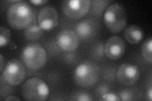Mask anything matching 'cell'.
I'll return each instance as SVG.
<instances>
[{"mask_svg": "<svg viewBox=\"0 0 152 101\" xmlns=\"http://www.w3.org/2000/svg\"><path fill=\"white\" fill-rule=\"evenodd\" d=\"M103 20L106 27L112 32H121L127 23V14L124 8L118 3L110 4L104 11Z\"/></svg>", "mask_w": 152, "mask_h": 101, "instance_id": "2", "label": "cell"}, {"mask_svg": "<svg viewBox=\"0 0 152 101\" xmlns=\"http://www.w3.org/2000/svg\"><path fill=\"white\" fill-rule=\"evenodd\" d=\"M100 70L94 62L86 61L80 64L74 73L75 82L83 87L94 85L98 80Z\"/></svg>", "mask_w": 152, "mask_h": 101, "instance_id": "5", "label": "cell"}, {"mask_svg": "<svg viewBox=\"0 0 152 101\" xmlns=\"http://www.w3.org/2000/svg\"><path fill=\"white\" fill-rule=\"evenodd\" d=\"M59 16L56 9L50 6L42 8L37 14L38 25L42 30L53 29L58 24Z\"/></svg>", "mask_w": 152, "mask_h": 101, "instance_id": "9", "label": "cell"}, {"mask_svg": "<svg viewBox=\"0 0 152 101\" xmlns=\"http://www.w3.org/2000/svg\"><path fill=\"white\" fill-rule=\"evenodd\" d=\"M124 36L130 44H136L143 39L144 32L142 28L136 25H131L124 31Z\"/></svg>", "mask_w": 152, "mask_h": 101, "instance_id": "12", "label": "cell"}, {"mask_svg": "<svg viewBox=\"0 0 152 101\" xmlns=\"http://www.w3.org/2000/svg\"><path fill=\"white\" fill-rule=\"evenodd\" d=\"M116 77L118 82L124 85L135 84L140 78V70L138 67L129 63H123L116 72Z\"/></svg>", "mask_w": 152, "mask_h": 101, "instance_id": "8", "label": "cell"}, {"mask_svg": "<svg viewBox=\"0 0 152 101\" xmlns=\"http://www.w3.org/2000/svg\"><path fill=\"white\" fill-rule=\"evenodd\" d=\"M146 99L149 101H151L152 99V89L150 87L148 90H147L146 94Z\"/></svg>", "mask_w": 152, "mask_h": 101, "instance_id": "22", "label": "cell"}, {"mask_svg": "<svg viewBox=\"0 0 152 101\" xmlns=\"http://www.w3.org/2000/svg\"><path fill=\"white\" fill-rule=\"evenodd\" d=\"M11 39V32L8 28L3 26L0 27V47L7 45Z\"/></svg>", "mask_w": 152, "mask_h": 101, "instance_id": "17", "label": "cell"}, {"mask_svg": "<svg viewBox=\"0 0 152 101\" xmlns=\"http://www.w3.org/2000/svg\"><path fill=\"white\" fill-rule=\"evenodd\" d=\"M74 97L72 99V100L77 101H91L93 100L91 95L85 92L77 93Z\"/></svg>", "mask_w": 152, "mask_h": 101, "instance_id": "18", "label": "cell"}, {"mask_svg": "<svg viewBox=\"0 0 152 101\" xmlns=\"http://www.w3.org/2000/svg\"><path fill=\"white\" fill-rule=\"evenodd\" d=\"M43 34L42 28L36 23L28 26L24 31V35L27 39L31 41L37 40Z\"/></svg>", "mask_w": 152, "mask_h": 101, "instance_id": "14", "label": "cell"}, {"mask_svg": "<svg viewBox=\"0 0 152 101\" xmlns=\"http://www.w3.org/2000/svg\"><path fill=\"white\" fill-rule=\"evenodd\" d=\"M34 18V11L27 2L18 1L11 4L7 12L8 24L15 29H23L30 25Z\"/></svg>", "mask_w": 152, "mask_h": 101, "instance_id": "1", "label": "cell"}, {"mask_svg": "<svg viewBox=\"0 0 152 101\" xmlns=\"http://www.w3.org/2000/svg\"><path fill=\"white\" fill-rule=\"evenodd\" d=\"M21 58L23 63L32 70L41 68L47 60V53L41 44L32 43L26 46L22 50Z\"/></svg>", "mask_w": 152, "mask_h": 101, "instance_id": "4", "label": "cell"}, {"mask_svg": "<svg viewBox=\"0 0 152 101\" xmlns=\"http://www.w3.org/2000/svg\"><path fill=\"white\" fill-rule=\"evenodd\" d=\"M126 43L122 38L113 36L104 45V52L109 59L116 60L122 57L126 51Z\"/></svg>", "mask_w": 152, "mask_h": 101, "instance_id": "10", "label": "cell"}, {"mask_svg": "<svg viewBox=\"0 0 152 101\" xmlns=\"http://www.w3.org/2000/svg\"><path fill=\"white\" fill-rule=\"evenodd\" d=\"M58 46L66 51H72L77 49L79 46V39L76 33L69 28L60 31L56 36Z\"/></svg>", "mask_w": 152, "mask_h": 101, "instance_id": "11", "label": "cell"}, {"mask_svg": "<svg viewBox=\"0 0 152 101\" xmlns=\"http://www.w3.org/2000/svg\"><path fill=\"white\" fill-rule=\"evenodd\" d=\"M75 30V32L79 38L82 39H87L93 35L96 31V26L91 21L84 20L77 24Z\"/></svg>", "mask_w": 152, "mask_h": 101, "instance_id": "13", "label": "cell"}, {"mask_svg": "<svg viewBox=\"0 0 152 101\" xmlns=\"http://www.w3.org/2000/svg\"><path fill=\"white\" fill-rule=\"evenodd\" d=\"M90 6V0H65L62 3L61 8L68 17L80 19L88 13Z\"/></svg>", "mask_w": 152, "mask_h": 101, "instance_id": "7", "label": "cell"}, {"mask_svg": "<svg viewBox=\"0 0 152 101\" xmlns=\"http://www.w3.org/2000/svg\"><path fill=\"white\" fill-rule=\"evenodd\" d=\"M101 100L103 101H121V99L119 96L113 93H104L102 96Z\"/></svg>", "mask_w": 152, "mask_h": 101, "instance_id": "19", "label": "cell"}, {"mask_svg": "<svg viewBox=\"0 0 152 101\" xmlns=\"http://www.w3.org/2000/svg\"><path fill=\"white\" fill-rule=\"evenodd\" d=\"M4 100H13V101L17 100V101H19V100H20V99H18V97H15V96H14V95H9V96H8L7 98L4 99Z\"/></svg>", "mask_w": 152, "mask_h": 101, "instance_id": "23", "label": "cell"}, {"mask_svg": "<svg viewBox=\"0 0 152 101\" xmlns=\"http://www.w3.org/2000/svg\"><path fill=\"white\" fill-rule=\"evenodd\" d=\"M26 70L22 62L17 60H10L1 72V78L10 85L20 84L25 78Z\"/></svg>", "mask_w": 152, "mask_h": 101, "instance_id": "6", "label": "cell"}, {"mask_svg": "<svg viewBox=\"0 0 152 101\" xmlns=\"http://www.w3.org/2000/svg\"><path fill=\"white\" fill-rule=\"evenodd\" d=\"M151 46L152 39L151 37H148L143 42L141 46V53L144 59L147 61L151 63L152 62V55H151Z\"/></svg>", "mask_w": 152, "mask_h": 101, "instance_id": "16", "label": "cell"}, {"mask_svg": "<svg viewBox=\"0 0 152 101\" xmlns=\"http://www.w3.org/2000/svg\"><path fill=\"white\" fill-rule=\"evenodd\" d=\"M48 1L47 0H32L30 1V3H32L34 5H41V4L47 3Z\"/></svg>", "mask_w": 152, "mask_h": 101, "instance_id": "21", "label": "cell"}, {"mask_svg": "<svg viewBox=\"0 0 152 101\" xmlns=\"http://www.w3.org/2000/svg\"><path fill=\"white\" fill-rule=\"evenodd\" d=\"M120 97L121 100H132V94L127 90H122L120 93Z\"/></svg>", "mask_w": 152, "mask_h": 101, "instance_id": "20", "label": "cell"}, {"mask_svg": "<svg viewBox=\"0 0 152 101\" xmlns=\"http://www.w3.org/2000/svg\"><path fill=\"white\" fill-rule=\"evenodd\" d=\"M0 57H1V65H0V67H1V68H0V71L2 72L3 71V67H4V60H3V57L2 54L0 55Z\"/></svg>", "mask_w": 152, "mask_h": 101, "instance_id": "24", "label": "cell"}, {"mask_svg": "<svg viewBox=\"0 0 152 101\" xmlns=\"http://www.w3.org/2000/svg\"><path fill=\"white\" fill-rule=\"evenodd\" d=\"M23 97L27 100L44 101L50 94L49 88L42 79L37 77L28 78L22 88Z\"/></svg>", "mask_w": 152, "mask_h": 101, "instance_id": "3", "label": "cell"}, {"mask_svg": "<svg viewBox=\"0 0 152 101\" xmlns=\"http://www.w3.org/2000/svg\"><path fill=\"white\" fill-rule=\"evenodd\" d=\"M111 3V1L108 0H93L91 1L89 12L94 15H102V13L107 8L108 4Z\"/></svg>", "mask_w": 152, "mask_h": 101, "instance_id": "15", "label": "cell"}]
</instances>
